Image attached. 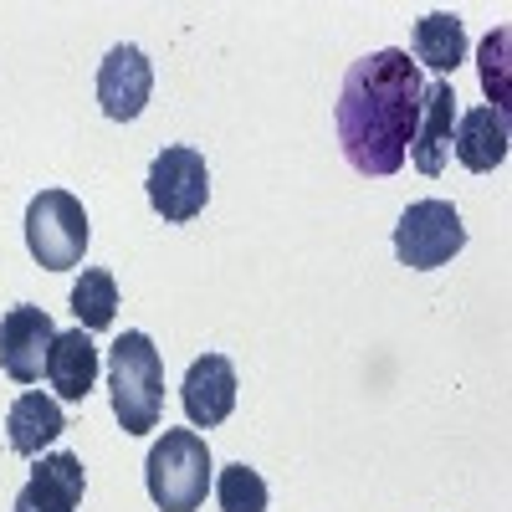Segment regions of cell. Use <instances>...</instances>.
I'll use <instances>...</instances> for the list:
<instances>
[{
    "mask_svg": "<svg viewBox=\"0 0 512 512\" xmlns=\"http://www.w3.org/2000/svg\"><path fill=\"white\" fill-rule=\"evenodd\" d=\"M420 93H425L420 67L400 47L369 52L344 72L333 128H338V149L359 175H395L405 164L420 123Z\"/></svg>",
    "mask_w": 512,
    "mask_h": 512,
    "instance_id": "1",
    "label": "cell"
},
{
    "mask_svg": "<svg viewBox=\"0 0 512 512\" xmlns=\"http://www.w3.org/2000/svg\"><path fill=\"white\" fill-rule=\"evenodd\" d=\"M108 390H113V415L123 436H149L159 431L164 415V359L149 344V333H123L108 349Z\"/></svg>",
    "mask_w": 512,
    "mask_h": 512,
    "instance_id": "2",
    "label": "cell"
},
{
    "mask_svg": "<svg viewBox=\"0 0 512 512\" xmlns=\"http://www.w3.org/2000/svg\"><path fill=\"white\" fill-rule=\"evenodd\" d=\"M210 446L200 431H164L144 461V482L159 512H195L210 492Z\"/></svg>",
    "mask_w": 512,
    "mask_h": 512,
    "instance_id": "3",
    "label": "cell"
},
{
    "mask_svg": "<svg viewBox=\"0 0 512 512\" xmlns=\"http://www.w3.org/2000/svg\"><path fill=\"white\" fill-rule=\"evenodd\" d=\"M26 251L36 256V267L67 272L88 251V210L72 190H41L26 205Z\"/></svg>",
    "mask_w": 512,
    "mask_h": 512,
    "instance_id": "4",
    "label": "cell"
},
{
    "mask_svg": "<svg viewBox=\"0 0 512 512\" xmlns=\"http://www.w3.org/2000/svg\"><path fill=\"white\" fill-rule=\"evenodd\" d=\"M144 190H149V205L159 210L169 226L195 221L200 210H205V200H210V169H205V154L190 149V144H164L159 159L149 164Z\"/></svg>",
    "mask_w": 512,
    "mask_h": 512,
    "instance_id": "5",
    "label": "cell"
},
{
    "mask_svg": "<svg viewBox=\"0 0 512 512\" xmlns=\"http://www.w3.org/2000/svg\"><path fill=\"white\" fill-rule=\"evenodd\" d=\"M461 246H466V226L451 200H415L395 226V256L400 267H415V272L446 267Z\"/></svg>",
    "mask_w": 512,
    "mask_h": 512,
    "instance_id": "6",
    "label": "cell"
},
{
    "mask_svg": "<svg viewBox=\"0 0 512 512\" xmlns=\"http://www.w3.org/2000/svg\"><path fill=\"white\" fill-rule=\"evenodd\" d=\"M52 313L47 308H11L6 318H0V369H6L16 384H36L41 374H47V354H52Z\"/></svg>",
    "mask_w": 512,
    "mask_h": 512,
    "instance_id": "7",
    "label": "cell"
},
{
    "mask_svg": "<svg viewBox=\"0 0 512 512\" xmlns=\"http://www.w3.org/2000/svg\"><path fill=\"white\" fill-rule=\"evenodd\" d=\"M149 93H154V67H149V57L139 52V47H113L108 57H103V67H98V103H103V113L113 118V123H128V118H139L144 113V103H149Z\"/></svg>",
    "mask_w": 512,
    "mask_h": 512,
    "instance_id": "8",
    "label": "cell"
},
{
    "mask_svg": "<svg viewBox=\"0 0 512 512\" xmlns=\"http://www.w3.org/2000/svg\"><path fill=\"white\" fill-rule=\"evenodd\" d=\"M82 487H88V472L72 451H52L36 461L31 482L16 492V512H77Z\"/></svg>",
    "mask_w": 512,
    "mask_h": 512,
    "instance_id": "9",
    "label": "cell"
},
{
    "mask_svg": "<svg viewBox=\"0 0 512 512\" xmlns=\"http://www.w3.org/2000/svg\"><path fill=\"white\" fill-rule=\"evenodd\" d=\"M180 400H185V415L195 425H221L231 410H236V364L226 354H205L190 364L185 384H180Z\"/></svg>",
    "mask_w": 512,
    "mask_h": 512,
    "instance_id": "10",
    "label": "cell"
},
{
    "mask_svg": "<svg viewBox=\"0 0 512 512\" xmlns=\"http://www.w3.org/2000/svg\"><path fill=\"white\" fill-rule=\"evenodd\" d=\"M451 134H456V93L451 82H431L420 93V123L410 139V159L420 175H441L451 159Z\"/></svg>",
    "mask_w": 512,
    "mask_h": 512,
    "instance_id": "11",
    "label": "cell"
},
{
    "mask_svg": "<svg viewBox=\"0 0 512 512\" xmlns=\"http://www.w3.org/2000/svg\"><path fill=\"white\" fill-rule=\"evenodd\" d=\"M451 149L472 175H492V169L507 159V113H497L492 103H482L472 113H456Z\"/></svg>",
    "mask_w": 512,
    "mask_h": 512,
    "instance_id": "12",
    "label": "cell"
},
{
    "mask_svg": "<svg viewBox=\"0 0 512 512\" xmlns=\"http://www.w3.org/2000/svg\"><path fill=\"white\" fill-rule=\"evenodd\" d=\"M47 379L62 400H88L93 384H98V344L82 328L57 333L52 354H47Z\"/></svg>",
    "mask_w": 512,
    "mask_h": 512,
    "instance_id": "13",
    "label": "cell"
},
{
    "mask_svg": "<svg viewBox=\"0 0 512 512\" xmlns=\"http://www.w3.org/2000/svg\"><path fill=\"white\" fill-rule=\"evenodd\" d=\"M62 431H67L62 405L52 395H41V390H26L6 410V441H11L16 456H41V446H52Z\"/></svg>",
    "mask_w": 512,
    "mask_h": 512,
    "instance_id": "14",
    "label": "cell"
},
{
    "mask_svg": "<svg viewBox=\"0 0 512 512\" xmlns=\"http://www.w3.org/2000/svg\"><path fill=\"white\" fill-rule=\"evenodd\" d=\"M410 47H415V62H425L431 72H456L466 62V26L446 11H431L425 21H415Z\"/></svg>",
    "mask_w": 512,
    "mask_h": 512,
    "instance_id": "15",
    "label": "cell"
},
{
    "mask_svg": "<svg viewBox=\"0 0 512 512\" xmlns=\"http://www.w3.org/2000/svg\"><path fill=\"white\" fill-rule=\"evenodd\" d=\"M113 313H118V282H113V272L88 267L77 277V287H72V318H77V328L82 333H103L113 323Z\"/></svg>",
    "mask_w": 512,
    "mask_h": 512,
    "instance_id": "16",
    "label": "cell"
},
{
    "mask_svg": "<svg viewBox=\"0 0 512 512\" xmlns=\"http://www.w3.org/2000/svg\"><path fill=\"white\" fill-rule=\"evenodd\" d=\"M216 502H221V512H267V482H262V472H251L246 461L226 466V472L216 477Z\"/></svg>",
    "mask_w": 512,
    "mask_h": 512,
    "instance_id": "17",
    "label": "cell"
},
{
    "mask_svg": "<svg viewBox=\"0 0 512 512\" xmlns=\"http://www.w3.org/2000/svg\"><path fill=\"white\" fill-rule=\"evenodd\" d=\"M507 47H512V31L497 26L487 41H482V88L492 98L497 113H507Z\"/></svg>",
    "mask_w": 512,
    "mask_h": 512,
    "instance_id": "18",
    "label": "cell"
}]
</instances>
